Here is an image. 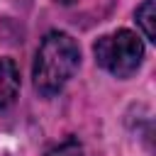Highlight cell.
Listing matches in <instances>:
<instances>
[{
	"mask_svg": "<svg viewBox=\"0 0 156 156\" xmlns=\"http://www.w3.org/2000/svg\"><path fill=\"white\" fill-rule=\"evenodd\" d=\"M93 51H95V61L117 78H129L132 73H136L144 58V46L139 37L129 29H117L112 34L100 37Z\"/></svg>",
	"mask_w": 156,
	"mask_h": 156,
	"instance_id": "7a4b0ae2",
	"label": "cell"
},
{
	"mask_svg": "<svg viewBox=\"0 0 156 156\" xmlns=\"http://www.w3.org/2000/svg\"><path fill=\"white\" fill-rule=\"evenodd\" d=\"M136 22H139L144 37L149 41H156V27H154V22H156V0H144L136 7Z\"/></svg>",
	"mask_w": 156,
	"mask_h": 156,
	"instance_id": "277c9868",
	"label": "cell"
},
{
	"mask_svg": "<svg viewBox=\"0 0 156 156\" xmlns=\"http://www.w3.org/2000/svg\"><path fill=\"white\" fill-rule=\"evenodd\" d=\"M80 63V51L78 44L66 34V32H49L34 56L32 66V78L34 88L39 95L51 98L56 95L78 71Z\"/></svg>",
	"mask_w": 156,
	"mask_h": 156,
	"instance_id": "6da1fadb",
	"label": "cell"
},
{
	"mask_svg": "<svg viewBox=\"0 0 156 156\" xmlns=\"http://www.w3.org/2000/svg\"><path fill=\"white\" fill-rule=\"evenodd\" d=\"M46 156H83V146H80V141H78L76 136H68V139H63L61 144L51 146V149L46 151Z\"/></svg>",
	"mask_w": 156,
	"mask_h": 156,
	"instance_id": "5b68a950",
	"label": "cell"
},
{
	"mask_svg": "<svg viewBox=\"0 0 156 156\" xmlns=\"http://www.w3.org/2000/svg\"><path fill=\"white\" fill-rule=\"evenodd\" d=\"M20 95V68L12 58H0V110H7Z\"/></svg>",
	"mask_w": 156,
	"mask_h": 156,
	"instance_id": "3957f363",
	"label": "cell"
}]
</instances>
